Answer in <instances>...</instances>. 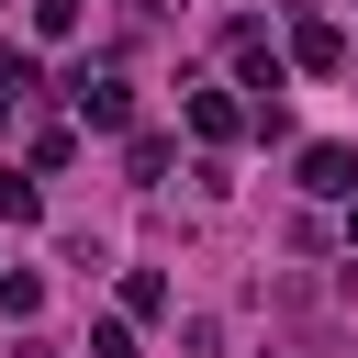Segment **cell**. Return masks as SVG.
Masks as SVG:
<instances>
[{
    "label": "cell",
    "instance_id": "4",
    "mask_svg": "<svg viewBox=\"0 0 358 358\" xmlns=\"http://www.w3.org/2000/svg\"><path fill=\"white\" fill-rule=\"evenodd\" d=\"M190 134H213V145H224V134H235V101H224V90H190Z\"/></svg>",
    "mask_w": 358,
    "mask_h": 358
},
{
    "label": "cell",
    "instance_id": "6",
    "mask_svg": "<svg viewBox=\"0 0 358 358\" xmlns=\"http://www.w3.org/2000/svg\"><path fill=\"white\" fill-rule=\"evenodd\" d=\"M11 358H56V347H45V336H22V347H11Z\"/></svg>",
    "mask_w": 358,
    "mask_h": 358
},
{
    "label": "cell",
    "instance_id": "1",
    "mask_svg": "<svg viewBox=\"0 0 358 358\" xmlns=\"http://www.w3.org/2000/svg\"><path fill=\"white\" fill-rule=\"evenodd\" d=\"M67 101H78V123H101V134L134 123V90H123L112 67H67Z\"/></svg>",
    "mask_w": 358,
    "mask_h": 358
},
{
    "label": "cell",
    "instance_id": "8",
    "mask_svg": "<svg viewBox=\"0 0 358 358\" xmlns=\"http://www.w3.org/2000/svg\"><path fill=\"white\" fill-rule=\"evenodd\" d=\"M11 112H22V101H11V90H0V123H11Z\"/></svg>",
    "mask_w": 358,
    "mask_h": 358
},
{
    "label": "cell",
    "instance_id": "7",
    "mask_svg": "<svg viewBox=\"0 0 358 358\" xmlns=\"http://www.w3.org/2000/svg\"><path fill=\"white\" fill-rule=\"evenodd\" d=\"M347 246H358V190H347Z\"/></svg>",
    "mask_w": 358,
    "mask_h": 358
},
{
    "label": "cell",
    "instance_id": "2",
    "mask_svg": "<svg viewBox=\"0 0 358 358\" xmlns=\"http://www.w3.org/2000/svg\"><path fill=\"white\" fill-rule=\"evenodd\" d=\"M302 190H313V201H347V190H358V157H347V145H302Z\"/></svg>",
    "mask_w": 358,
    "mask_h": 358
},
{
    "label": "cell",
    "instance_id": "5",
    "mask_svg": "<svg viewBox=\"0 0 358 358\" xmlns=\"http://www.w3.org/2000/svg\"><path fill=\"white\" fill-rule=\"evenodd\" d=\"M90 358H134V324L112 313V324H90Z\"/></svg>",
    "mask_w": 358,
    "mask_h": 358
},
{
    "label": "cell",
    "instance_id": "3",
    "mask_svg": "<svg viewBox=\"0 0 358 358\" xmlns=\"http://www.w3.org/2000/svg\"><path fill=\"white\" fill-rule=\"evenodd\" d=\"M291 56H302V67H347V34H336V22H291Z\"/></svg>",
    "mask_w": 358,
    "mask_h": 358
}]
</instances>
